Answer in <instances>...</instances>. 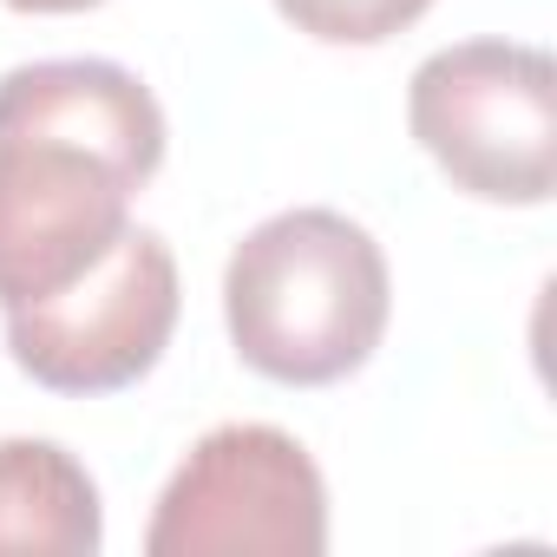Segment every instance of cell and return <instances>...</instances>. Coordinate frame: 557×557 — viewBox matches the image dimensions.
<instances>
[{
  "label": "cell",
  "instance_id": "cell-1",
  "mask_svg": "<svg viewBox=\"0 0 557 557\" xmlns=\"http://www.w3.org/2000/svg\"><path fill=\"white\" fill-rule=\"evenodd\" d=\"M164 164V106L112 60H34L0 79V315L60 296L132 230Z\"/></svg>",
  "mask_w": 557,
  "mask_h": 557
},
{
  "label": "cell",
  "instance_id": "cell-2",
  "mask_svg": "<svg viewBox=\"0 0 557 557\" xmlns=\"http://www.w3.org/2000/svg\"><path fill=\"white\" fill-rule=\"evenodd\" d=\"M394 315L381 243L342 210H283L256 223L223 269V322L275 387H329L374 361Z\"/></svg>",
  "mask_w": 557,
  "mask_h": 557
},
{
  "label": "cell",
  "instance_id": "cell-3",
  "mask_svg": "<svg viewBox=\"0 0 557 557\" xmlns=\"http://www.w3.org/2000/svg\"><path fill=\"white\" fill-rule=\"evenodd\" d=\"M407 125L479 203H544L557 184V66L544 47H440L407 86Z\"/></svg>",
  "mask_w": 557,
  "mask_h": 557
},
{
  "label": "cell",
  "instance_id": "cell-4",
  "mask_svg": "<svg viewBox=\"0 0 557 557\" xmlns=\"http://www.w3.org/2000/svg\"><path fill=\"white\" fill-rule=\"evenodd\" d=\"M151 557H322L329 485L309 446L283 426H210L158 492Z\"/></svg>",
  "mask_w": 557,
  "mask_h": 557
},
{
  "label": "cell",
  "instance_id": "cell-5",
  "mask_svg": "<svg viewBox=\"0 0 557 557\" xmlns=\"http://www.w3.org/2000/svg\"><path fill=\"white\" fill-rule=\"evenodd\" d=\"M177 302L171 243L132 223L79 283L8 309V355L47 394H119L164 361Z\"/></svg>",
  "mask_w": 557,
  "mask_h": 557
},
{
  "label": "cell",
  "instance_id": "cell-6",
  "mask_svg": "<svg viewBox=\"0 0 557 557\" xmlns=\"http://www.w3.org/2000/svg\"><path fill=\"white\" fill-rule=\"evenodd\" d=\"M106 544V505L92 472L60 446L14 433L0 440V550L92 557Z\"/></svg>",
  "mask_w": 557,
  "mask_h": 557
},
{
  "label": "cell",
  "instance_id": "cell-7",
  "mask_svg": "<svg viewBox=\"0 0 557 557\" xmlns=\"http://www.w3.org/2000/svg\"><path fill=\"white\" fill-rule=\"evenodd\" d=\"M426 8L433 0H275V14L322 47H381L407 34Z\"/></svg>",
  "mask_w": 557,
  "mask_h": 557
},
{
  "label": "cell",
  "instance_id": "cell-8",
  "mask_svg": "<svg viewBox=\"0 0 557 557\" xmlns=\"http://www.w3.org/2000/svg\"><path fill=\"white\" fill-rule=\"evenodd\" d=\"M14 14H86V8H106V0H8Z\"/></svg>",
  "mask_w": 557,
  "mask_h": 557
}]
</instances>
